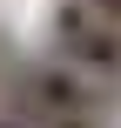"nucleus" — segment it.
<instances>
[{
    "instance_id": "7ed1b4c3",
    "label": "nucleus",
    "mask_w": 121,
    "mask_h": 128,
    "mask_svg": "<svg viewBox=\"0 0 121 128\" xmlns=\"http://www.w3.org/2000/svg\"><path fill=\"white\" fill-rule=\"evenodd\" d=\"M81 7H94V14L108 20V27H121V0H81Z\"/></svg>"
},
{
    "instance_id": "f257e3e1",
    "label": "nucleus",
    "mask_w": 121,
    "mask_h": 128,
    "mask_svg": "<svg viewBox=\"0 0 121 128\" xmlns=\"http://www.w3.org/2000/svg\"><path fill=\"white\" fill-rule=\"evenodd\" d=\"M13 94H27V101H40V108H54V115H74V122H94L108 128L115 115V88H101V81H88L81 68H67V61H27L13 81H7Z\"/></svg>"
},
{
    "instance_id": "f03ea898",
    "label": "nucleus",
    "mask_w": 121,
    "mask_h": 128,
    "mask_svg": "<svg viewBox=\"0 0 121 128\" xmlns=\"http://www.w3.org/2000/svg\"><path fill=\"white\" fill-rule=\"evenodd\" d=\"M54 61H67V68H81L88 81H101V88H115L121 81V27H108L94 7H81V0H61L54 7Z\"/></svg>"
},
{
    "instance_id": "20e7f679",
    "label": "nucleus",
    "mask_w": 121,
    "mask_h": 128,
    "mask_svg": "<svg viewBox=\"0 0 121 128\" xmlns=\"http://www.w3.org/2000/svg\"><path fill=\"white\" fill-rule=\"evenodd\" d=\"M0 128H20V122H13V115H0Z\"/></svg>"
}]
</instances>
